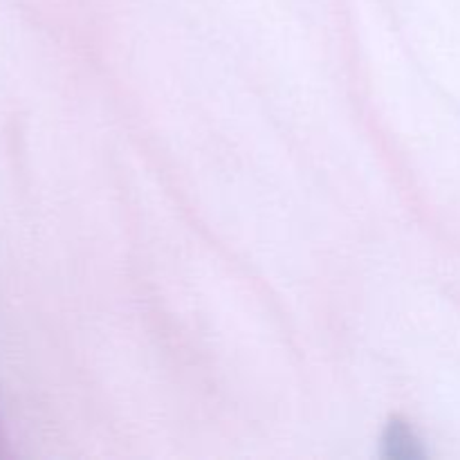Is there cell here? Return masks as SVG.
Wrapping results in <instances>:
<instances>
[{"label": "cell", "instance_id": "cell-1", "mask_svg": "<svg viewBox=\"0 0 460 460\" xmlns=\"http://www.w3.org/2000/svg\"><path fill=\"white\" fill-rule=\"evenodd\" d=\"M386 445L391 447V454H394V456H402V458L420 456V452H418V443L413 440L411 431H409L407 427H398V425L391 427V443Z\"/></svg>", "mask_w": 460, "mask_h": 460}]
</instances>
